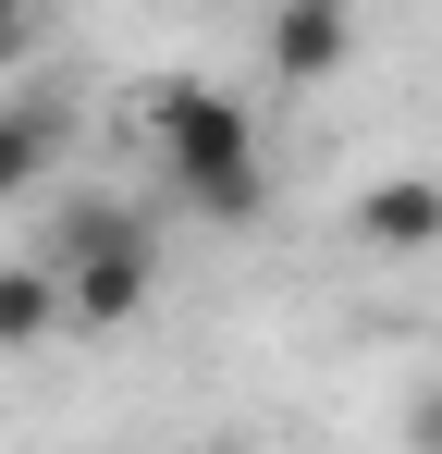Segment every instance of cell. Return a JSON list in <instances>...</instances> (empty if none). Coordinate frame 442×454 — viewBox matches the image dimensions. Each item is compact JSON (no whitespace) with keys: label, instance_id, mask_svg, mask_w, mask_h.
Returning <instances> with one entry per match:
<instances>
[{"label":"cell","instance_id":"cell-5","mask_svg":"<svg viewBox=\"0 0 442 454\" xmlns=\"http://www.w3.org/2000/svg\"><path fill=\"white\" fill-rule=\"evenodd\" d=\"M357 233H368V246H393V258L442 246V172H381V184L357 197Z\"/></svg>","mask_w":442,"mask_h":454},{"label":"cell","instance_id":"cell-6","mask_svg":"<svg viewBox=\"0 0 442 454\" xmlns=\"http://www.w3.org/2000/svg\"><path fill=\"white\" fill-rule=\"evenodd\" d=\"M50 332H74V319H62V283H50L37 258H0V344L25 356V344H50Z\"/></svg>","mask_w":442,"mask_h":454},{"label":"cell","instance_id":"cell-7","mask_svg":"<svg viewBox=\"0 0 442 454\" xmlns=\"http://www.w3.org/2000/svg\"><path fill=\"white\" fill-rule=\"evenodd\" d=\"M25 50H37V25H25V12H0V62H25Z\"/></svg>","mask_w":442,"mask_h":454},{"label":"cell","instance_id":"cell-4","mask_svg":"<svg viewBox=\"0 0 442 454\" xmlns=\"http://www.w3.org/2000/svg\"><path fill=\"white\" fill-rule=\"evenodd\" d=\"M357 62V12L344 0H283L271 12V74L283 86H320V74H344Z\"/></svg>","mask_w":442,"mask_h":454},{"label":"cell","instance_id":"cell-1","mask_svg":"<svg viewBox=\"0 0 442 454\" xmlns=\"http://www.w3.org/2000/svg\"><path fill=\"white\" fill-rule=\"evenodd\" d=\"M147 148L172 172L185 209L209 222H258L271 209V148H258V98H233L209 74H160L147 86Z\"/></svg>","mask_w":442,"mask_h":454},{"label":"cell","instance_id":"cell-3","mask_svg":"<svg viewBox=\"0 0 442 454\" xmlns=\"http://www.w3.org/2000/svg\"><path fill=\"white\" fill-rule=\"evenodd\" d=\"M74 148V111L62 98H0V209H25Z\"/></svg>","mask_w":442,"mask_h":454},{"label":"cell","instance_id":"cell-2","mask_svg":"<svg viewBox=\"0 0 442 454\" xmlns=\"http://www.w3.org/2000/svg\"><path fill=\"white\" fill-rule=\"evenodd\" d=\"M37 270L62 283V319L74 332H136L147 295H160V233L147 209H111V197H74L50 246H37Z\"/></svg>","mask_w":442,"mask_h":454}]
</instances>
